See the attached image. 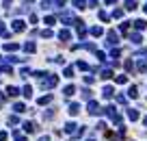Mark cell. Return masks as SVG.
<instances>
[{
	"instance_id": "cell-1",
	"label": "cell",
	"mask_w": 147,
	"mask_h": 141,
	"mask_svg": "<svg viewBox=\"0 0 147 141\" xmlns=\"http://www.w3.org/2000/svg\"><path fill=\"white\" fill-rule=\"evenodd\" d=\"M13 28H15V30H24V22H15Z\"/></svg>"
}]
</instances>
